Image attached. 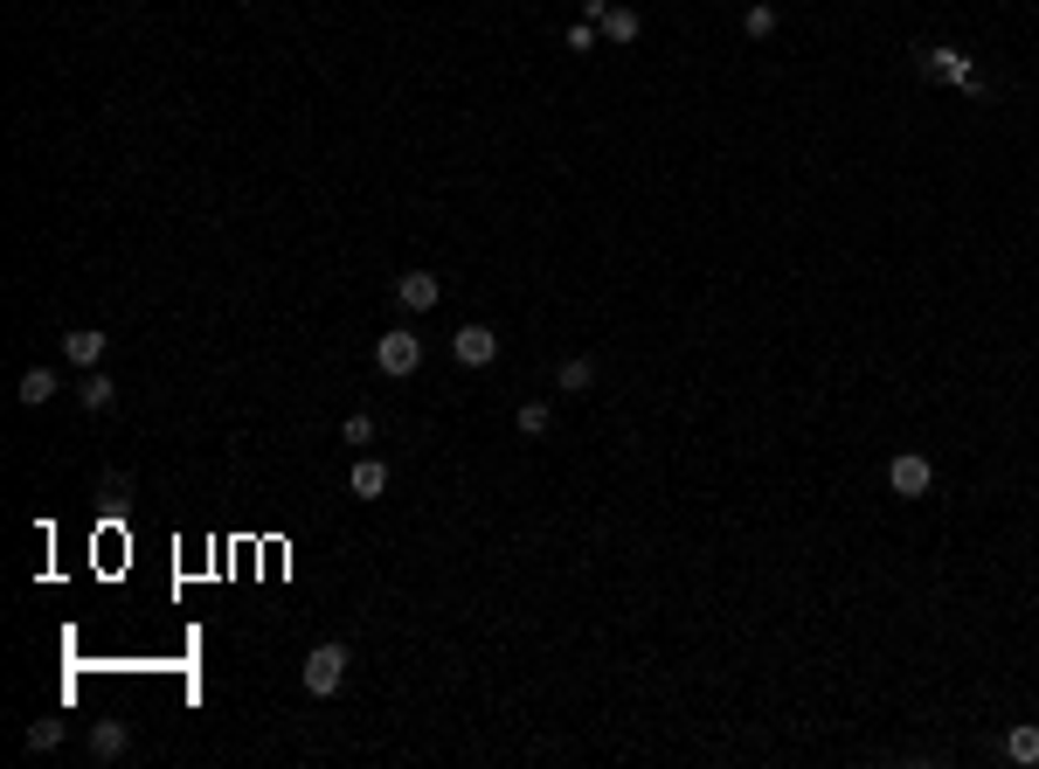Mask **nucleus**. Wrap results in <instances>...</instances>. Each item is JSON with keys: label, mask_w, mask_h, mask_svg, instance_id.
<instances>
[{"label": "nucleus", "mask_w": 1039, "mask_h": 769, "mask_svg": "<svg viewBox=\"0 0 1039 769\" xmlns=\"http://www.w3.org/2000/svg\"><path fill=\"white\" fill-rule=\"evenodd\" d=\"M374 368L403 382V374H416V368H423V340H416V333H403V326H388L382 340H374Z\"/></svg>", "instance_id": "obj_1"}, {"label": "nucleus", "mask_w": 1039, "mask_h": 769, "mask_svg": "<svg viewBox=\"0 0 1039 769\" xmlns=\"http://www.w3.org/2000/svg\"><path fill=\"white\" fill-rule=\"evenodd\" d=\"M298 680H306V693H319V700H326V693H339V680H347V645H312Z\"/></svg>", "instance_id": "obj_2"}, {"label": "nucleus", "mask_w": 1039, "mask_h": 769, "mask_svg": "<svg viewBox=\"0 0 1039 769\" xmlns=\"http://www.w3.org/2000/svg\"><path fill=\"white\" fill-rule=\"evenodd\" d=\"M929 479H936V464L922 451H901L894 464H887V485H894L901 499H922V493H929Z\"/></svg>", "instance_id": "obj_3"}, {"label": "nucleus", "mask_w": 1039, "mask_h": 769, "mask_svg": "<svg viewBox=\"0 0 1039 769\" xmlns=\"http://www.w3.org/2000/svg\"><path fill=\"white\" fill-rule=\"evenodd\" d=\"M922 70H929V77H942V84L985 90V77H977V70H970V55H963V49H929V55H922Z\"/></svg>", "instance_id": "obj_4"}, {"label": "nucleus", "mask_w": 1039, "mask_h": 769, "mask_svg": "<svg viewBox=\"0 0 1039 769\" xmlns=\"http://www.w3.org/2000/svg\"><path fill=\"white\" fill-rule=\"evenodd\" d=\"M450 354H458L465 368H493V361H499V333H493V326H458Z\"/></svg>", "instance_id": "obj_5"}, {"label": "nucleus", "mask_w": 1039, "mask_h": 769, "mask_svg": "<svg viewBox=\"0 0 1039 769\" xmlns=\"http://www.w3.org/2000/svg\"><path fill=\"white\" fill-rule=\"evenodd\" d=\"M395 298H403L409 312H430V306L444 298V277H430V271H403V277H395Z\"/></svg>", "instance_id": "obj_6"}, {"label": "nucleus", "mask_w": 1039, "mask_h": 769, "mask_svg": "<svg viewBox=\"0 0 1039 769\" xmlns=\"http://www.w3.org/2000/svg\"><path fill=\"white\" fill-rule=\"evenodd\" d=\"M125 748H132V728L125 721H98V728H90V756H98V762H119Z\"/></svg>", "instance_id": "obj_7"}, {"label": "nucleus", "mask_w": 1039, "mask_h": 769, "mask_svg": "<svg viewBox=\"0 0 1039 769\" xmlns=\"http://www.w3.org/2000/svg\"><path fill=\"white\" fill-rule=\"evenodd\" d=\"M596 28L610 35V42H638V28H645V22H638V8H617V0H603Z\"/></svg>", "instance_id": "obj_8"}, {"label": "nucleus", "mask_w": 1039, "mask_h": 769, "mask_svg": "<svg viewBox=\"0 0 1039 769\" xmlns=\"http://www.w3.org/2000/svg\"><path fill=\"white\" fill-rule=\"evenodd\" d=\"M63 354L77 368H98L104 361V333H90V326H77V333H63Z\"/></svg>", "instance_id": "obj_9"}, {"label": "nucleus", "mask_w": 1039, "mask_h": 769, "mask_svg": "<svg viewBox=\"0 0 1039 769\" xmlns=\"http://www.w3.org/2000/svg\"><path fill=\"white\" fill-rule=\"evenodd\" d=\"M347 485H354V493H361V499H382V493H388V464H382V458H361V464H354V479H347Z\"/></svg>", "instance_id": "obj_10"}, {"label": "nucleus", "mask_w": 1039, "mask_h": 769, "mask_svg": "<svg viewBox=\"0 0 1039 769\" xmlns=\"http://www.w3.org/2000/svg\"><path fill=\"white\" fill-rule=\"evenodd\" d=\"M77 396H84V409H90V417H98V409H111V396H119V382H111V374H98V368H90Z\"/></svg>", "instance_id": "obj_11"}, {"label": "nucleus", "mask_w": 1039, "mask_h": 769, "mask_svg": "<svg viewBox=\"0 0 1039 769\" xmlns=\"http://www.w3.org/2000/svg\"><path fill=\"white\" fill-rule=\"evenodd\" d=\"M14 396H22L28 409H42V402L55 396V374H49V368H28V374H22V388H14Z\"/></svg>", "instance_id": "obj_12"}, {"label": "nucleus", "mask_w": 1039, "mask_h": 769, "mask_svg": "<svg viewBox=\"0 0 1039 769\" xmlns=\"http://www.w3.org/2000/svg\"><path fill=\"white\" fill-rule=\"evenodd\" d=\"M1005 756H1012V762H1039V728H1032V721H1018L1012 735H1005Z\"/></svg>", "instance_id": "obj_13"}, {"label": "nucleus", "mask_w": 1039, "mask_h": 769, "mask_svg": "<svg viewBox=\"0 0 1039 769\" xmlns=\"http://www.w3.org/2000/svg\"><path fill=\"white\" fill-rule=\"evenodd\" d=\"M590 382H596V361H582V354H576V361H561V388H569V396H582Z\"/></svg>", "instance_id": "obj_14"}, {"label": "nucleus", "mask_w": 1039, "mask_h": 769, "mask_svg": "<svg viewBox=\"0 0 1039 769\" xmlns=\"http://www.w3.org/2000/svg\"><path fill=\"white\" fill-rule=\"evenodd\" d=\"M55 742H63V721H35V728H28V748H35V756L55 748Z\"/></svg>", "instance_id": "obj_15"}, {"label": "nucleus", "mask_w": 1039, "mask_h": 769, "mask_svg": "<svg viewBox=\"0 0 1039 769\" xmlns=\"http://www.w3.org/2000/svg\"><path fill=\"white\" fill-rule=\"evenodd\" d=\"M742 28L755 35V42H763V35H769V28H777V8H749V22H742Z\"/></svg>", "instance_id": "obj_16"}, {"label": "nucleus", "mask_w": 1039, "mask_h": 769, "mask_svg": "<svg viewBox=\"0 0 1039 769\" xmlns=\"http://www.w3.org/2000/svg\"><path fill=\"white\" fill-rule=\"evenodd\" d=\"M520 430H527V437H541V430H547V402H527L520 409Z\"/></svg>", "instance_id": "obj_17"}, {"label": "nucleus", "mask_w": 1039, "mask_h": 769, "mask_svg": "<svg viewBox=\"0 0 1039 769\" xmlns=\"http://www.w3.org/2000/svg\"><path fill=\"white\" fill-rule=\"evenodd\" d=\"M98 493H104L111 506H125V493H132V479H125V472H104V485H98Z\"/></svg>", "instance_id": "obj_18"}, {"label": "nucleus", "mask_w": 1039, "mask_h": 769, "mask_svg": "<svg viewBox=\"0 0 1039 769\" xmlns=\"http://www.w3.org/2000/svg\"><path fill=\"white\" fill-rule=\"evenodd\" d=\"M347 444H374V423L368 417H347Z\"/></svg>", "instance_id": "obj_19"}]
</instances>
